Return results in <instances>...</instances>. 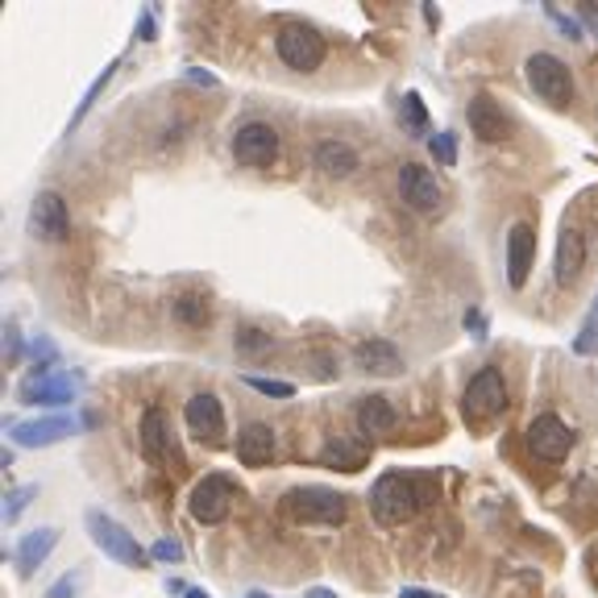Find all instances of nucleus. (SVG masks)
<instances>
[{"label": "nucleus", "instance_id": "obj_26", "mask_svg": "<svg viewBox=\"0 0 598 598\" xmlns=\"http://www.w3.org/2000/svg\"><path fill=\"white\" fill-rule=\"evenodd\" d=\"M175 317L184 320L187 329H204L208 320H212V308H208L204 296H191V291H187V296L175 299Z\"/></svg>", "mask_w": 598, "mask_h": 598}, {"label": "nucleus", "instance_id": "obj_39", "mask_svg": "<svg viewBox=\"0 0 598 598\" xmlns=\"http://www.w3.org/2000/svg\"><path fill=\"white\" fill-rule=\"evenodd\" d=\"M184 598H208V595H204V590H187Z\"/></svg>", "mask_w": 598, "mask_h": 598}, {"label": "nucleus", "instance_id": "obj_38", "mask_svg": "<svg viewBox=\"0 0 598 598\" xmlns=\"http://www.w3.org/2000/svg\"><path fill=\"white\" fill-rule=\"evenodd\" d=\"M191 79H196V84H217V79H212V75H204L200 67H191Z\"/></svg>", "mask_w": 598, "mask_h": 598}, {"label": "nucleus", "instance_id": "obj_7", "mask_svg": "<svg viewBox=\"0 0 598 598\" xmlns=\"http://www.w3.org/2000/svg\"><path fill=\"white\" fill-rule=\"evenodd\" d=\"M528 449H532L541 462H565L569 449H574V432H569V424H565L561 416L544 411V416H536V420L528 424Z\"/></svg>", "mask_w": 598, "mask_h": 598}, {"label": "nucleus", "instance_id": "obj_14", "mask_svg": "<svg viewBox=\"0 0 598 598\" xmlns=\"http://www.w3.org/2000/svg\"><path fill=\"white\" fill-rule=\"evenodd\" d=\"M79 395V383L71 374H37L21 387V403H42V408H67Z\"/></svg>", "mask_w": 598, "mask_h": 598}, {"label": "nucleus", "instance_id": "obj_2", "mask_svg": "<svg viewBox=\"0 0 598 598\" xmlns=\"http://www.w3.org/2000/svg\"><path fill=\"white\" fill-rule=\"evenodd\" d=\"M523 71H528V88L541 96V100L557 104V109L574 104V75H569V67H565L557 55L536 51V55L528 58V67H523Z\"/></svg>", "mask_w": 598, "mask_h": 598}, {"label": "nucleus", "instance_id": "obj_4", "mask_svg": "<svg viewBox=\"0 0 598 598\" xmlns=\"http://www.w3.org/2000/svg\"><path fill=\"white\" fill-rule=\"evenodd\" d=\"M287 511H291L299 523H329V528H333V523L345 520L350 503H345V495H336L329 486H296V490L287 495Z\"/></svg>", "mask_w": 598, "mask_h": 598}, {"label": "nucleus", "instance_id": "obj_32", "mask_svg": "<svg viewBox=\"0 0 598 598\" xmlns=\"http://www.w3.org/2000/svg\"><path fill=\"white\" fill-rule=\"evenodd\" d=\"M544 9H549V18H553V21H557V25H561V34H565V37H578V34H582V25H578V21H574V18H565V13H561V9H557V4H544Z\"/></svg>", "mask_w": 598, "mask_h": 598}, {"label": "nucleus", "instance_id": "obj_20", "mask_svg": "<svg viewBox=\"0 0 598 598\" xmlns=\"http://www.w3.org/2000/svg\"><path fill=\"white\" fill-rule=\"evenodd\" d=\"M395 424H399V411L391 408V399L370 395V399L357 403V429H362V436H383V432H391Z\"/></svg>", "mask_w": 598, "mask_h": 598}, {"label": "nucleus", "instance_id": "obj_13", "mask_svg": "<svg viewBox=\"0 0 598 598\" xmlns=\"http://www.w3.org/2000/svg\"><path fill=\"white\" fill-rule=\"evenodd\" d=\"M67 204L58 191H37L34 208H30V233L42 242H63L67 237Z\"/></svg>", "mask_w": 598, "mask_h": 598}, {"label": "nucleus", "instance_id": "obj_37", "mask_svg": "<svg viewBox=\"0 0 598 598\" xmlns=\"http://www.w3.org/2000/svg\"><path fill=\"white\" fill-rule=\"evenodd\" d=\"M303 598H336V595H333V590H324V586H312V590H308Z\"/></svg>", "mask_w": 598, "mask_h": 598}, {"label": "nucleus", "instance_id": "obj_21", "mask_svg": "<svg viewBox=\"0 0 598 598\" xmlns=\"http://www.w3.org/2000/svg\"><path fill=\"white\" fill-rule=\"evenodd\" d=\"M354 357L366 374H383V378H387V374L403 370V354L395 350L391 341H362Z\"/></svg>", "mask_w": 598, "mask_h": 598}, {"label": "nucleus", "instance_id": "obj_30", "mask_svg": "<svg viewBox=\"0 0 598 598\" xmlns=\"http://www.w3.org/2000/svg\"><path fill=\"white\" fill-rule=\"evenodd\" d=\"M245 383L262 395H275V399H291V395H296V387H291V383H279V378H254V374H250Z\"/></svg>", "mask_w": 598, "mask_h": 598}, {"label": "nucleus", "instance_id": "obj_33", "mask_svg": "<svg viewBox=\"0 0 598 598\" xmlns=\"http://www.w3.org/2000/svg\"><path fill=\"white\" fill-rule=\"evenodd\" d=\"M75 590H79V578H75V574H67V578H58L42 598H75Z\"/></svg>", "mask_w": 598, "mask_h": 598}, {"label": "nucleus", "instance_id": "obj_34", "mask_svg": "<svg viewBox=\"0 0 598 598\" xmlns=\"http://www.w3.org/2000/svg\"><path fill=\"white\" fill-rule=\"evenodd\" d=\"M154 557H158V561H179V557H184V549H179L175 541H158V544H154Z\"/></svg>", "mask_w": 598, "mask_h": 598}, {"label": "nucleus", "instance_id": "obj_18", "mask_svg": "<svg viewBox=\"0 0 598 598\" xmlns=\"http://www.w3.org/2000/svg\"><path fill=\"white\" fill-rule=\"evenodd\" d=\"M58 544V528H34V532H25L18 544V574L21 578H30L42 561L55 553Z\"/></svg>", "mask_w": 598, "mask_h": 598}, {"label": "nucleus", "instance_id": "obj_25", "mask_svg": "<svg viewBox=\"0 0 598 598\" xmlns=\"http://www.w3.org/2000/svg\"><path fill=\"white\" fill-rule=\"evenodd\" d=\"M233 350L245 357V362H262V357L275 354V336L258 329V324H242L237 333H233Z\"/></svg>", "mask_w": 598, "mask_h": 598}, {"label": "nucleus", "instance_id": "obj_15", "mask_svg": "<svg viewBox=\"0 0 598 598\" xmlns=\"http://www.w3.org/2000/svg\"><path fill=\"white\" fill-rule=\"evenodd\" d=\"M532 258H536V233H532V224H511V233H507V283L511 287L528 283Z\"/></svg>", "mask_w": 598, "mask_h": 598}, {"label": "nucleus", "instance_id": "obj_1", "mask_svg": "<svg viewBox=\"0 0 598 598\" xmlns=\"http://www.w3.org/2000/svg\"><path fill=\"white\" fill-rule=\"evenodd\" d=\"M441 499V483L432 474H403V469H391L383 474L370 490V511L378 523H408L420 507H429Z\"/></svg>", "mask_w": 598, "mask_h": 598}, {"label": "nucleus", "instance_id": "obj_17", "mask_svg": "<svg viewBox=\"0 0 598 598\" xmlns=\"http://www.w3.org/2000/svg\"><path fill=\"white\" fill-rule=\"evenodd\" d=\"M275 457V429L270 424H245L242 432H237V462L242 466H250V469H258V466H266Z\"/></svg>", "mask_w": 598, "mask_h": 598}, {"label": "nucleus", "instance_id": "obj_19", "mask_svg": "<svg viewBox=\"0 0 598 598\" xmlns=\"http://www.w3.org/2000/svg\"><path fill=\"white\" fill-rule=\"evenodd\" d=\"M320 462L336 469H362L370 462V441H362V436H333L329 445L320 449Z\"/></svg>", "mask_w": 598, "mask_h": 598}, {"label": "nucleus", "instance_id": "obj_11", "mask_svg": "<svg viewBox=\"0 0 598 598\" xmlns=\"http://www.w3.org/2000/svg\"><path fill=\"white\" fill-rule=\"evenodd\" d=\"M399 196H403V204L416 208V212H436L441 200H445V187L436 184V175L424 170L420 163H403V167H399Z\"/></svg>", "mask_w": 598, "mask_h": 598}, {"label": "nucleus", "instance_id": "obj_29", "mask_svg": "<svg viewBox=\"0 0 598 598\" xmlns=\"http://www.w3.org/2000/svg\"><path fill=\"white\" fill-rule=\"evenodd\" d=\"M30 499H37V486H18V490H9V495H4V523L21 520V511L30 507Z\"/></svg>", "mask_w": 598, "mask_h": 598}, {"label": "nucleus", "instance_id": "obj_40", "mask_svg": "<svg viewBox=\"0 0 598 598\" xmlns=\"http://www.w3.org/2000/svg\"><path fill=\"white\" fill-rule=\"evenodd\" d=\"M250 598H270V595H262V590H254V595H250Z\"/></svg>", "mask_w": 598, "mask_h": 598}, {"label": "nucleus", "instance_id": "obj_31", "mask_svg": "<svg viewBox=\"0 0 598 598\" xmlns=\"http://www.w3.org/2000/svg\"><path fill=\"white\" fill-rule=\"evenodd\" d=\"M429 146H432V154L445 163V167H453V163H457V142H453V133H436Z\"/></svg>", "mask_w": 598, "mask_h": 598}, {"label": "nucleus", "instance_id": "obj_23", "mask_svg": "<svg viewBox=\"0 0 598 598\" xmlns=\"http://www.w3.org/2000/svg\"><path fill=\"white\" fill-rule=\"evenodd\" d=\"M582 266H586V245H582V233L565 229V233H561V242H557V283H561V287L578 283Z\"/></svg>", "mask_w": 598, "mask_h": 598}, {"label": "nucleus", "instance_id": "obj_41", "mask_svg": "<svg viewBox=\"0 0 598 598\" xmlns=\"http://www.w3.org/2000/svg\"><path fill=\"white\" fill-rule=\"evenodd\" d=\"M595 320H598V303H595Z\"/></svg>", "mask_w": 598, "mask_h": 598}, {"label": "nucleus", "instance_id": "obj_10", "mask_svg": "<svg viewBox=\"0 0 598 598\" xmlns=\"http://www.w3.org/2000/svg\"><path fill=\"white\" fill-rule=\"evenodd\" d=\"M507 408V383L503 374L495 370V366H486L469 378L466 387V416L469 420H490V416H499Z\"/></svg>", "mask_w": 598, "mask_h": 598}, {"label": "nucleus", "instance_id": "obj_36", "mask_svg": "<svg viewBox=\"0 0 598 598\" xmlns=\"http://www.w3.org/2000/svg\"><path fill=\"white\" fill-rule=\"evenodd\" d=\"M399 598H445V595H432V590H420V586H403Z\"/></svg>", "mask_w": 598, "mask_h": 598}, {"label": "nucleus", "instance_id": "obj_35", "mask_svg": "<svg viewBox=\"0 0 598 598\" xmlns=\"http://www.w3.org/2000/svg\"><path fill=\"white\" fill-rule=\"evenodd\" d=\"M582 21L595 30V37H598V4H582Z\"/></svg>", "mask_w": 598, "mask_h": 598}, {"label": "nucleus", "instance_id": "obj_5", "mask_svg": "<svg viewBox=\"0 0 598 598\" xmlns=\"http://www.w3.org/2000/svg\"><path fill=\"white\" fill-rule=\"evenodd\" d=\"M275 51L279 58L291 67V71H317L320 63H324V37L312 30V25H283L279 37H275Z\"/></svg>", "mask_w": 598, "mask_h": 598}, {"label": "nucleus", "instance_id": "obj_3", "mask_svg": "<svg viewBox=\"0 0 598 598\" xmlns=\"http://www.w3.org/2000/svg\"><path fill=\"white\" fill-rule=\"evenodd\" d=\"M88 532H92L96 549L112 557L117 565H130V569H142L146 565V549L137 544V536H130L121 523L104 516V511H88Z\"/></svg>", "mask_w": 598, "mask_h": 598}, {"label": "nucleus", "instance_id": "obj_24", "mask_svg": "<svg viewBox=\"0 0 598 598\" xmlns=\"http://www.w3.org/2000/svg\"><path fill=\"white\" fill-rule=\"evenodd\" d=\"M142 449H146L150 462H163L170 453V429H167V416L158 408H150L142 416Z\"/></svg>", "mask_w": 598, "mask_h": 598}, {"label": "nucleus", "instance_id": "obj_8", "mask_svg": "<svg viewBox=\"0 0 598 598\" xmlns=\"http://www.w3.org/2000/svg\"><path fill=\"white\" fill-rule=\"evenodd\" d=\"M233 158L242 167H270L279 158V133L270 130L266 121H250L233 133Z\"/></svg>", "mask_w": 598, "mask_h": 598}, {"label": "nucleus", "instance_id": "obj_27", "mask_svg": "<svg viewBox=\"0 0 598 598\" xmlns=\"http://www.w3.org/2000/svg\"><path fill=\"white\" fill-rule=\"evenodd\" d=\"M112 75H117V58H112V63H109V67H104V71L96 75V79H92V88L84 92V100H79V109H75V117H71V130H75V125H79V121H84V117H88V112H92V104H96V100H100V92H104V88H109V84H112Z\"/></svg>", "mask_w": 598, "mask_h": 598}, {"label": "nucleus", "instance_id": "obj_6", "mask_svg": "<svg viewBox=\"0 0 598 598\" xmlns=\"http://www.w3.org/2000/svg\"><path fill=\"white\" fill-rule=\"evenodd\" d=\"M237 503V486L224 474H208L204 483L191 490V516L200 523H224Z\"/></svg>", "mask_w": 598, "mask_h": 598}, {"label": "nucleus", "instance_id": "obj_16", "mask_svg": "<svg viewBox=\"0 0 598 598\" xmlns=\"http://www.w3.org/2000/svg\"><path fill=\"white\" fill-rule=\"evenodd\" d=\"M466 117H469V130H474L478 142H503L507 130H511V121L503 117V109H499L486 92H478L474 100H469Z\"/></svg>", "mask_w": 598, "mask_h": 598}, {"label": "nucleus", "instance_id": "obj_9", "mask_svg": "<svg viewBox=\"0 0 598 598\" xmlns=\"http://www.w3.org/2000/svg\"><path fill=\"white\" fill-rule=\"evenodd\" d=\"M79 429H84V420H75V416H42V420L9 424V436H13L21 449H46V445H58V441L75 436Z\"/></svg>", "mask_w": 598, "mask_h": 598}, {"label": "nucleus", "instance_id": "obj_28", "mask_svg": "<svg viewBox=\"0 0 598 598\" xmlns=\"http://www.w3.org/2000/svg\"><path fill=\"white\" fill-rule=\"evenodd\" d=\"M399 117H403V125H408V130H416V133L429 125V112H424V100H420V92L403 96V109H399Z\"/></svg>", "mask_w": 598, "mask_h": 598}, {"label": "nucleus", "instance_id": "obj_22", "mask_svg": "<svg viewBox=\"0 0 598 598\" xmlns=\"http://www.w3.org/2000/svg\"><path fill=\"white\" fill-rule=\"evenodd\" d=\"M317 170H324L329 179H350V175L357 170V154H354V146L336 142V137H329V142H320V146H317Z\"/></svg>", "mask_w": 598, "mask_h": 598}, {"label": "nucleus", "instance_id": "obj_12", "mask_svg": "<svg viewBox=\"0 0 598 598\" xmlns=\"http://www.w3.org/2000/svg\"><path fill=\"white\" fill-rule=\"evenodd\" d=\"M184 420L196 441H204V445H221L224 441V408L217 395H208V391L191 395L184 408Z\"/></svg>", "mask_w": 598, "mask_h": 598}]
</instances>
